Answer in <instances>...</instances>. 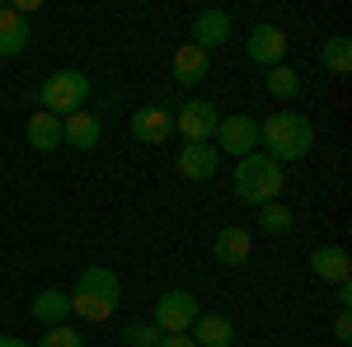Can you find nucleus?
Masks as SVG:
<instances>
[{
  "instance_id": "obj_11",
  "label": "nucleus",
  "mask_w": 352,
  "mask_h": 347,
  "mask_svg": "<svg viewBox=\"0 0 352 347\" xmlns=\"http://www.w3.org/2000/svg\"><path fill=\"white\" fill-rule=\"evenodd\" d=\"M282 56H287V33L277 24H258L249 33V61H258V66H282Z\"/></svg>"
},
{
  "instance_id": "obj_1",
  "label": "nucleus",
  "mask_w": 352,
  "mask_h": 347,
  "mask_svg": "<svg viewBox=\"0 0 352 347\" xmlns=\"http://www.w3.org/2000/svg\"><path fill=\"white\" fill-rule=\"evenodd\" d=\"M258 141L268 146V160L296 164L315 150V122H310L305 113L282 108V113H268V122H258Z\"/></svg>"
},
{
  "instance_id": "obj_18",
  "label": "nucleus",
  "mask_w": 352,
  "mask_h": 347,
  "mask_svg": "<svg viewBox=\"0 0 352 347\" xmlns=\"http://www.w3.org/2000/svg\"><path fill=\"white\" fill-rule=\"evenodd\" d=\"M24 136H28L33 150H56L61 146V117L56 113H28Z\"/></svg>"
},
{
  "instance_id": "obj_17",
  "label": "nucleus",
  "mask_w": 352,
  "mask_h": 347,
  "mask_svg": "<svg viewBox=\"0 0 352 347\" xmlns=\"http://www.w3.org/2000/svg\"><path fill=\"white\" fill-rule=\"evenodd\" d=\"M192 343L197 347H230L235 343V324L226 315H197L192 320Z\"/></svg>"
},
{
  "instance_id": "obj_4",
  "label": "nucleus",
  "mask_w": 352,
  "mask_h": 347,
  "mask_svg": "<svg viewBox=\"0 0 352 347\" xmlns=\"http://www.w3.org/2000/svg\"><path fill=\"white\" fill-rule=\"evenodd\" d=\"M89 94H94V85H89L85 71H56V76H47V80L33 89V99L43 104V113H56V117L80 113Z\"/></svg>"
},
{
  "instance_id": "obj_2",
  "label": "nucleus",
  "mask_w": 352,
  "mask_h": 347,
  "mask_svg": "<svg viewBox=\"0 0 352 347\" xmlns=\"http://www.w3.org/2000/svg\"><path fill=\"white\" fill-rule=\"evenodd\" d=\"M118 300H122V282H118V272L104 263L85 267L80 282H76V291H71V315H85V320H109L113 310H118Z\"/></svg>"
},
{
  "instance_id": "obj_13",
  "label": "nucleus",
  "mask_w": 352,
  "mask_h": 347,
  "mask_svg": "<svg viewBox=\"0 0 352 347\" xmlns=\"http://www.w3.org/2000/svg\"><path fill=\"white\" fill-rule=\"evenodd\" d=\"M212 76V56L202 52V47H192V43H184V47H174V80L184 85V89H192V85H202Z\"/></svg>"
},
{
  "instance_id": "obj_23",
  "label": "nucleus",
  "mask_w": 352,
  "mask_h": 347,
  "mask_svg": "<svg viewBox=\"0 0 352 347\" xmlns=\"http://www.w3.org/2000/svg\"><path fill=\"white\" fill-rule=\"evenodd\" d=\"M160 338H164V333L151 320H132L127 328H122V347H155Z\"/></svg>"
},
{
  "instance_id": "obj_3",
  "label": "nucleus",
  "mask_w": 352,
  "mask_h": 347,
  "mask_svg": "<svg viewBox=\"0 0 352 347\" xmlns=\"http://www.w3.org/2000/svg\"><path fill=\"white\" fill-rule=\"evenodd\" d=\"M282 188H287L282 164L268 160L263 150H254V155H244V160L235 164V197L249 202V207H268V202H277Z\"/></svg>"
},
{
  "instance_id": "obj_16",
  "label": "nucleus",
  "mask_w": 352,
  "mask_h": 347,
  "mask_svg": "<svg viewBox=\"0 0 352 347\" xmlns=\"http://www.w3.org/2000/svg\"><path fill=\"white\" fill-rule=\"evenodd\" d=\"M28 19L14 14V5H0V56H19L28 47Z\"/></svg>"
},
{
  "instance_id": "obj_5",
  "label": "nucleus",
  "mask_w": 352,
  "mask_h": 347,
  "mask_svg": "<svg viewBox=\"0 0 352 347\" xmlns=\"http://www.w3.org/2000/svg\"><path fill=\"white\" fill-rule=\"evenodd\" d=\"M197 315H202V305H197V295H192V291H164L160 300H155L151 324H155L160 333H188Z\"/></svg>"
},
{
  "instance_id": "obj_25",
  "label": "nucleus",
  "mask_w": 352,
  "mask_h": 347,
  "mask_svg": "<svg viewBox=\"0 0 352 347\" xmlns=\"http://www.w3.org/2000/svg\"><path fill=\"white\" fill-rule=\"evenodd\" d=\"M333 338H338V343H352V315H348V310H338V320H333Z\"/></svg>"
},
{
  "instance_id": "obj_6",
  "label": "nucleus",
  "mask_w": 352,
  "mask_h": 347,
  "mask_svg": "<svg viewBox=\"0 0 352 347\" xmlns=\"http://www.w3.org/2000/svg\"><path fill=\"white\" fill-rule=\"evenodd\" d=\"M217 150L235 155V160L254 155V150H258V122H254L249 113H230V117H221V122H217Z\"/></svg>"
},
{
  "instance_id": "obj_24",
  "label": "nucleus",
  "mask_w": 352,
  "mask_h": 347,
  "mask_svg": "<svg viewBox=\"0 0 352 347\" xmlns=\"http://www.w3.org/2000/svg\"><path fill=\"white\" fill-rule=\"evenodd\" d=\"M38 347H85V338L71 328V324H56V328H47V338Z\"/></svg>"
},
{
  "instance_id": "obj_7",
  "label": "nucleus",
  "mask_w": 352,
  "mask_h": 347,
  "mask_svg": "<svg viewBox=\"0 0 352 347\" xmlns=\"http://www.w3.org/2000/svg\"><path fill=\"white\" fill-rule=\"evenodd\" d=\"M217 122H221V113L207 99H188V104L174 108V127H179L184 141H212L217 136Z\"/></svg>"
},
{
  "instance_id": "obj_27",
  "label": "nucleus",
  "mask_w": 352,
  "mask_h": 347,
  "mask_svg": "<svg viewBox=\"0 0 352 347\" xmlns=\"http://www.w3.org/2000/svg\"><path fill=\"white\" fill-rule=\"evenodd\" d=\"M333 300H338V310H348V305H352V287H348V282H338V291H333Z\"/></svg>"
},
{
  "instance_id": "obj_12",
  "label": "nucleus",
  "mask_w": 352,
  "mask_h": 347,
  "mask_svg": "<svg viewBox=\"0 0 352 347\" xmlns=\"http://www.w3.org/2000/svg\"><path fill=\"white\" fill-rule=\"evenodd\" d=\"M212 254L226 267H244L249 254H254V240H249V230H240V225H226V230H217V240H212Z\"/></svg>"
},
{
  "instance_id": "obj_9",
  "label": "nucleus",
  "mask_w": 352,
  "mask_h": 347,
  "mask_svg": "<svg viewBox=\"0 0 352 347\" xmlns=\"http://www.w3.org/2000/svg\"><path fill=\"white\" fill-rule=\"evenodd\" d=\"M217 169H221V150H212V141H184V150H179V174H184L188 183L217 179Z\"/></svg>"
},
{
  "instance_id": "obj_15",
  "label": "nucleus",
  "mask_w": 352,
  "mask_h": 347,
  "mask_svg": "<svg viewBox=\"0 0 352 347\" xmlns=\"http://www.w3.org/2000/svg\"><path fill=\"white\" fill-rule=\"evenodd\" d=\"M310 272L320 277V282H348L352 277V263H348V249H338V244H320L315 254H310Z\"/></svg>"
},
{
  "instance_id": "obj_20",
  "label": "nucleus",
  "mask_w": 352,
  "mask_h": 347,
  "mask_svg": "<svg viewBox=\"0 0 352 347\" xmlns=\"http://www.w3.org/2000/svg\"><path fill=\"white\" fill-rule=\"evenodd\" d=\"M320 61H324L333 76H348V71H352V38H348V33H333V38H324Z\"/></svg>"
},
{
  "instance_id": "obj_10",
  "label": "nucleus",
  "mask_w": 352,
  "mask_h": 347,
  "mask_svg": "<svg viewBox=\"0 0 352 347\" xmlns=\"http://www.w3.org/2000/svg\"><path fill=\"white\" fill-rule=\"evenodd\" d=\"M230 43V14L226 10H202L197 19H192V47H202V52L212 56L217 47Z\"/></svg>"
},
{
  "instance_id": "obj_8",
  "label": "nucleus",
  "mask_w": 352,
  "mask_h": 347,
  "mask_svg": "<svg viewBox=\"0 0 352 347\" xmlns=\"http://www.w3.org/2000/svg\"><path fill=\"white\" fill-rule=\"evenodd\" d=\"M132 136L141 141V146H160V141H169V132H174V108L169 104H146L132 113Z\"/></svg>"
},
{
  "instance_id": "obj_28",
  "label": "nucleus",
  "mask_w": 352,
  "mask_h": 347,
  "mask_svg": "<svg viewBox=\"0 0 352 347\" xmlns=\"http://www.w3.org/2000/svg\"><path fill=\"white\" fill-rule=\"evenodd\" d=\"M0 347H28L24 338H10V333H0Z\"/></svg>"
},
{
  "instance_id": "obj_22",
  "label": "nucleus",
  "mask_w": 352,
  "mask_h": 347,
  "mask_svg": "<svg viewBox=\"0 0 352 347\" xmlns=\"http://www.w3.org/2000/svg\"><path fill=\"white\" fill-rule=\"evenodd\" d=\"M258 230H263V235H287V230H292V212H287L282 202L258 207Z\"/></svg>"
},
{
  "instance_id": "obj_21",
  "label": "nucleus",
  "mask_w": 352,
  "mask_h": 347,
  "mask_svg": "<svg viewBox=\"0 0 352 347\" xmlns=\"http://www.w3.org/2000/svg\"><path fill=\"white\" fill-rule=\"evenodd\" d=\"M268 94H272L282 108H287V104L300 94V76L292 71V66H268Z\"/></svg>"
},
{
  "instance_id": "obj_14",
  "label": "nucleus",
  "mask_w": 352,
  "mask_h": 347,
  "mask_svg": "<svg viewBox=\"0 0 352 347\" xmlns=\"http://www.w3.org/2000/svg\"><path fill=\"white\" fill-rule=\"evenodd\" d=\"M99 136H104V122L94 113H71L61 117V141L76 146V150H99Z\"/></svg>"
},
{
  "instance_id": "obj_26",
  "label": "nucleus",
  "mask_w": 352,
  "mask_h": 347,
  "mask_svg": "<svg viewBox=\"0 0 352 347\" xmlns=\"http://www.w3.org/2000/svg\"><path fill=\"white\" fill-rule=\"evenodd\" d=\"M155 347H197V343H192L188 333H164V338H160Z\"/></svg>"
},
{
  "instance_id": "obj_19",
  "label": "nucleus",
  "mask_w": 352,
  "mask_h": 347,
  "mask_svg": "<svg viewBox=\"0 0 352 347\" xmlns=\"http://www.w3.org/2000/svg\"><path fill=\"white\" fill-rule=\"evenodd\" d=\"M66 315H71V291H56V287H47V291L33 295V320H43L47 328L66 324Z\"/></svg>"
}]
</instances>
